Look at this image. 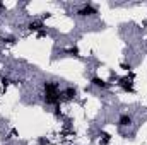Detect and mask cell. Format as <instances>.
<instances>
[{
  "label": "cell",
  "mask_w": 147,
  "mask_h": 145,
  "mask_svg": "<svg viewBox=\"0 0 147 145\" xmlns=\"http://www.w3.org/2000/svg\"><path fill=\"white\" fill-rule=\"evenodd\" d=\"M92 14H96V9L91 3H86L79 9V15H92Z\"/></svg>",
  "instance_id": "1"
},
{
  "label": "cell",
  "mask_w": 147,
  "mask_h": 145,
  "mask_svg": "<svg viewBox=\"0 0 147 145\" xmlns=\"http://www.w3.org/2000/svg\"><path fill=\"white\" fill-rule=\"evenodd\" d=\"M92 84L96 85V87H101V89H106L110 84L108 82H105L103 79H99V77H92Z\"/></svg>",
  "instance_id": "3"
},
{
  "label": "cell",
  "mask_w": 147,
  "mask_h": 145,
  "mask_svg": "<svg viewBox=\"0 0 147 145\" xmlns=\"http://www.w3.org/2000/svg\"><path fill=\"white\" fill-rule=\"evenodd\" d=\"M118 125H120V126H130V125H132V118H130L128 114H121L120 119H118Z\"/></svg>",
  "instance_id": "2"
},
{
  "label": "cell",
  "mask_w": 147,
  "mask_h": 145,
  "mask_svg": "<svg viewBox=\"0 0 147 145\" xmlns=\"http://www.w3.org/2000/svg\"><path fill=\"white\" fill-rule=\"evenodd\" d=\"M67 99H72V97H75V89H72V87H69V89H65V92H62Z\"/></svg>",
  "instance_id": "4"
},
{
  "label": "cell",
  "mask_w": 147,
  "mask_h": 145,
  "mask_svg": "<svg viewBox=\"0 0 147 145\" xmlns=\"http://www.w3.org/2000/svg\"><path fill=\"white\" fill-rule=\"evenodd\" d=\"M41 28H43V22H31V26H29L31 31H38V29H41Z\"/></svg>",
  "instance_id": "5"
}]
</instances>
